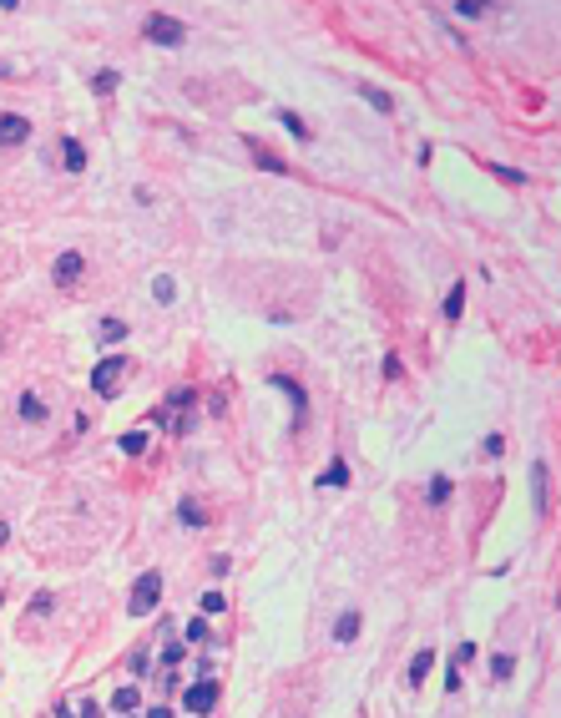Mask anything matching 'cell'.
I'll use <instances>...</instances> for the list:
<instances>
[{"label":"cell","mask_w":561,"mask_h":718,"mask_svg":"<svg viewBox=\"0 0 561 718\" xmlns=\"http://www.w3.org/2000/svg\"><path fill=\"white\" fill-rule=\"evenodd\" d=\"M56 713H61V718H101V708H96L92 698H86V703H61Z\"/></svg>","instance_id":"cell-18"},{"label":"cell","mask_w":561,"mask_h":718,"mask_svg":"<svg viewBox=\"0 0 561 718\" xmlns=\"http://www.w3.org/2000/svg\"><path fill=\"white\" fill-rule=\"evenodd\" d=\"M152 293H157V299H162V304H172V299H177V284H172V279H167V273H162V279L152 284Z\"/></svg>","instance_id":"cell-26"},{"label":"cell","mask_w":561,"mask_h":718,"mask_svg":"<svg viewBox=\"0 0 561 718\" xmlns=\"http://www.w3.org/2000/svg\"><path fill=\"white\" fill-rule=\"evenodd\" d=\"M490 173L501 177V182H526V173H516V167H495V162H490Z\"/></svg>","instance_id":"cell-28"},{"label":"cell","mask_w":561,"mask_h":718,"mask_svg":"<svg viewBox=\"0 0 561 718\" xmlns=\"http://www.w3.org/2000/svg\"><path fill=\"white\" fill-rule=\"evenodd\" d=\"M81 273H86V258H81L76 248H71V253H61V258L51 263V279H56L61 288H76V284H81Z\"/></svg>","instance_id":"cell-4"},{"label":"cell","mask_w":561,"mask_h":718,"mask_svg":"<svg viewBox=\"0 0 561 718\" xmlns=\"http://www.w3.org/2000/svg\"><path fill=\"white\" fill-rule=\"evenodd\" d=\"M182 663V643H167L162 647V668H177Z\"/></svg>","instance_id":"cell-27"},{"label":"cell","mask_w":561,"mask_h":718,"mask_svg":"<svg viewBox=\"0 0 561 718\" xmlns=\"http://www.w3.org/2000/svg\"><path fill=\"white\" fill-rule=\"evenodd\" d=\"M51 607H56V597H51V592H41V597L31 602V617H41V612H51Z\"/></svg>","instance_id":"cell-29"},{"label":"cell","mask_w":561,"mask_h":718,"mask_svg":"<svg viewBox=\"0 0 561 718\" xmlns=\"http://www.w3.org/2000/svg\"><path fill=\"white\" fill-rule=\"evenodd\" d=\"M61 152H66V157H61V162H66V173H86V147H81L76 137L61 142Z\"/></svg>","instance_id":"cell-12"},{"label":"cell","mask_w":561,"mask_h":718,"mask_svg":"<svg viewBox=\"0 0 561 718\" xmlns=\"http://www.w3.org/2000/svg\"><path fill=\"white\" fill-rule=\"evenodd\" d=\"M319 485H349V466H344V460H329V471L319 476Z\"/></svg>","instance_id":"cell-20"},{"label":"cell","mask_w":561,"mask_h":718,"mask_svg":"<svg viewBox=\"0 0 561 718\" xmlns=\"http://www.w3.org/2000/svg\"><path fill=\"white\" fill-rule=\"evenodd\" d=\"M182 20H172V15H147V41L152 46H182Z\"/></svg>","instance_id":"cell-3"},{"label":"cell","mask_w":561,"mask_h":718,"mask_svg":"<svg viewBox=\"0 0 561 718\" xmlns=\"http://www.w3.org/2000/svg\"><path fill=\"white\" fill-rule=\"evenodd\" d=\"M112 708H117V713H137V708H142V693H137V688H117V693H112Z\"/></svg>","instance_id":"cell-14"},{"label":"cell","mask_w":561,"mask_h":718,"mask_svg":"<svg viewBox=\"0 0 561 718\" xmlns=\"http://www.w3.org/2000/svg\"><path fill=\"white\" fill-rule=\"evenodd\" d=\"M248 152H253V162L263 167V173H278V177H293V173H289V162H284V157H273L268 147H248Z\"/></svg>","instance_id":"cell-9"},{"label":"cell","mask_w":561,"mask_h":718,"mask_svg":"<svg viewBox=\"0 0 561 718\" xmlns=\"http://www.w3.org/2000/svg\"><path fill=\"white\" fill-rule=\"evenodd\" d=\"M177 516H182V526H207V511H203V506L192 501V496H187V501L177 506Z\"/></svg>","instance_id":"cell-17"},{"label":"cell","mask_w":561,"mask_h":718,"mask_svg":"<svg viewBox=\"0 0 561 718\" xmlns=\"http://www.w3.org/2000/svg\"><path fill=\"white\" fill-rule=\"evenodd\" d=\"M182 703H187V713H207L212 703H218V683H192Z\"/></svg>","instance_id":"cell-7"},{"label":"cell","mask_w":561,"mask_h":718,"mask_svg":"<svg viewBox=\"0 0 561 718\" xmlns=\"http://www.w3.org/2000/svg\"><path fill=\"white\" fill-rule=\"evenodd\" d=\"M284 126H289V132H293L298 142H314V132H309V126H304V122H298L293 112H284Z\"/></svg>","instance_id":"cell-25"},{"label":"cell","mask_w":561,"mask_h":718,"mask_svg":"<svg viewBox=\"0 0 561 718\" xmlns=\"http://www.w3.org/2000/svg\"><path fill=\"white\" fill-rule=\"evenodd\" d=\"M117 87H122V71H96V76H92V91H96V96H112Z\"/></svg>","instance_id":"cell-15"},{"label":"cell","mask_w":561,"mask_h":718,"mask_svg":"<svg viewBox=\"0 0 561 718\" xmlns=\"http://www.w3.org/2000/svg\"><path fill=\"white\" fill-rule=\"evenodd\" d=\"M430 663H435V652H430V647H420V652H415V658H409V668H405V683H409V688H415V683L425 678V673H430Z\"/></svg>","instance_id":"cell-11"},{"label":"cell","mask_w":561,"mask_h":718,"mask_svg":"<svg viewBox=\"0 0 561 718\" xmlns=\"http://www.w3.org/2000/svg\"><path fill=\"white\" fill-rule=\"evenodd\" d=\"M207 638H212V632H207V622H203V617H192V622H187V632H182V643H207Z\"/></svg>","instance_id":"cell-24"},{"label":"cell","mask_w":561,"mask_h":718,"mask_svg":"<svg viewBox=\"0 0 561 718\" xmlns=\"http://www.w3.org/2000/svg\"><path fill=\"white\" fill-rule=\"evenodd\" d=\"M162 602V572L152 566V572H142L137 577V587H132V602H126V612H132V617H147V612H152Z\"/></svg>","instance_id":"cell-1"},{"label":"cell","mask_w":561,"mask_h":718,"mask_svg":"<svg viewBox=\"0 0 561 718\" xmlns=\"http://www.w3.org/2000/svg\"><path fill=\"white\" fill-rule=\"evenodd\" d=\"M46 415H51V405H46L36 390L20 395V420H26V425H46Z\"/></svg>","instance_id":"cell-8"},{"label":"cell","mask_w":561,"mask_h":718,"mask_svg":"<svg viewBox=\"0 0 561 718\" xmlns=\"http://www.w3.org/2000/svg\"><path fill=\"white\" fill-rule=\"evenodd\" d=\"M122 450H126V455H142V450H147V430H126V435H122Z\"/></svg>","instance_id":"cell-23"},{"label":"cell","mask_w":561,"mask_h":718,"mask_svg":"<svg viewBox=\"0 0 561 718\" xmlns=\"http://www.w3.org/2000/svg\"><path fill=\"white\" fill-rule=\"evenodd\" d=\"M456 15H465V20H481V15H486V6H470V0H460V6H456Z\"/></svg>","instance_id":"cell-30"},{"label":"cell","mask_w":561,"mask_h":718,"mask_svg":"<svg viewBox=\"0 0 561 718\" xmlns=\"http://www.w3.org/2000/svg\"><path fill=\"white\" fill-rule=\"evenodd\" d=\"M223 607H228L223 592H207V597H203V612H223Z\"/></svg>","instance_id":"cell-31"},{"label":"cell","mask_w":561,"mask_h":718,"mask_svg":"<svg viewBox=\"0 0 561 718\" xmlns=\"http://www.w3.org/2000/svg\"><path fill=\"white\" fill-rule=\"evenodd\" d=\"M96 334H101L106 344H117V339H126V324H122V319H101V329H96Z\"/></svg>","instance_id":"cell-22"},{"label":"cell","mask_w":561,"mask_h":718,"mask_svg":"<svg viewBox=\"0 0 561 718\" xmlns=\"http://www.w3.org/2000/svg\"><path fill=\"white\" fill-rule=\"evenodd\" d=\"M511 673H516V658H511V652H495V658H490V678H495V683H506Z\"/></svg>","instance_id":"cell-19"},{"label":"cell","mask_w":561,"mask_h":718,"mask_svg":"<svg viewBox=\"0 0 561 718\" xmlns=\"http://www.w3.org/2000/svg\"><path fill=\"white\" fill-rule=\"evenodd\" d=\"M268 385H273V390H284V395L293 400V425H304V415H309V400H304V390H298V379H289V374H273Z\"/></svg>","instance_id":"cell-6"},{"label":"cell","mask_w":561,"mask_h":718,"mask_svg":"<svg viewBox=\"0 0 561 718\" xmlns=\"http://www.w3.org/2000/svg\"><path fill=\"white\" fill-rule=\"evenodd\" d=\"M354 638H359V612H344L334 622V643H354Z\"/></svg>","instance_id":"cell-13"},{"label":"cell","mask_w":561,"mask_h":718,"mask_svg":"<svg viewBox=\"0 0 561 718\" xmlns=\"http://www.w3.org/2000/svg\"><path fill=\"white\" fill-rule=\"evenodd\" d=\"M10 541V521H0V546H6Z\"/></svg>","instance_id":"cell-33"},{"label":"cell","mask_w":561,"mask_h":718,"mask_svg":"<svg viewBox=\"0 0 561 718\" xmlns=\"http://www.w3.org/2000/svg\"><path fill=\"white\" fill-rule=\"evenodd\" d=\"M122 374H126V354H106L101 365L92 369V395H112Z\"/></svg>","instance_id":"cell-2"},{"label":"cell","mask_w":561,"mask_h":718,"mask_svg":"<svg viewBox=\"0 0 561 718\" xmlns=\"http://www.w3.org/2000/svg\"><path fill=\"white\" fill-rule=\"evenodd\" d=\"M359 96H364V101H370V107H374V112H384V117H390V112H395V96H390V91H379V87H370V81H359Z\"/></svg>","instance_id":"cell-10"},{"label":"cell","mask_w":561,"mask_h":718,"mask_svg":"<svg viewBox=\"0 0 561 718\" xmlns=\"http://www.w3.org/2000/svg\"><path fill=\"white\" fill-rule=\"evenodd\" d=\"M147 718H172V708H167V703H157V708H147Z\"/></svg>","instance_id":"cell-32"},{"label":"cell","mask_w":561,"mask_h":718,"mask_svg":"<svg viewBox=\"0 0 561 718\" xmlns=\"http://www.w3.org/2000/svg\"><path fill=\"white\" fill-rule=\"evenodd\" d=\"M460 309H465V284H456L445 293V319H460Z\"/></svg>","instance_id":"cell-21"},{"label":"cell","mask_w":561,"mask_h":718,"mask_svg":"<svg viewBox=\"0 0 561 718\" xmlns=\"http://www.w3.org/2000/svg\"><path fill=\"white\" fill-rule=\"evenodd\" d=\"M425 501H430V506H445V501H450V476H430Z\"/></svg>","instance_id":"cell-16"},{"label":"cell","mask_w":561,"mask_h":718,"mask_svg":"<svg viewBox=\"0 0 561 718\" xmlns=\"http://www.w3.org/2000/svg\"><path fill=\"white\" fill-rule=\"evenodd\" d=\"M26 137H31V122L20 117V112H6V117H0V147H20Z\"/></svg>","instance_id":"cell-5"}]
</instances>
